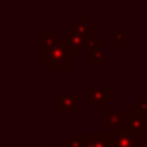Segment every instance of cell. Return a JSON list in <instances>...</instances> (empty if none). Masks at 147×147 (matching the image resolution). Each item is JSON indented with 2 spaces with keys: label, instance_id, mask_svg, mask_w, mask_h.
<instances>
[{
  "label": "cell",
  "instance_id": "obj_1",
  "mask_svg": "<svg viewBox=\"0 0 147 147\" xmlns=\"http://www.w3.org/2000/svg\"><path fill=\"white\" fill-rule=\"evenodd\" d=\"M71 52L62 38H57V42L52 47L40 45L38 49V61L47 64L50 71H69L71 69Z\"/></svg>",
  "mask_w": 147,
  "mask_h": 147
},
{
  "label": "cell",
  "instance_id": "obj_2",
  "mask_svg": "<svg viewBox=\"0 0 147 147\" xmlns=\"http://www.w3.org/2000/svg\"><path fill=\"white\" fill-rule=\"evenodd\" d=\"M111 147H142V133L133 131L126 126L109 131Z\"/></svg>",
  "mask_w": 147,
  "mask_h": 147
},
{
  "label": "cell",
  "instance_id": "obj_3",
  "mask_svg": "<svg viewBox=\"0 0 147 147\" xmlns=\"http://www.w3.org/2000/svg\"><path fill=\"white\" fill-rule=\"evenodd\" d=\"M85 100L94 106L95 111H102L111 100V88L106 85H92L85 88Z\"/></svg>",
  "mask_w": 147,
  "mask_h": 147
},
{
  "label": "cell",
  "instance_id": "obj_4",
  "mask_svg": "<svg viewBox=\"0 0 147 147\" xmlns=\"http://www.w3.org/2000/svg\"><path fill=\"white\" fill-rule=\"evenodd\" d=\"M128 111L126 109H106L102 111V125L109 126L111 130H118L126 126Z\"/></svg>",
  "mask_w": 147,
  "mask_h": 147
},
{
  "label": "cell",
  "instance_id": "obj_5",
  "mask_svg": "<svg viewBox=\"0 0 147 147\" xmlns=\"http://www.w3.org/2000/svg\"><path fill=\"white\" fill-rule=\"evenodd\" d=\"M69 30L75 31V33H78L80 36H83V38H85V43H87L88 40H94V38H95V36H94V33H95V24L90 23L88 18L83 16V14L78 16L76 21H73V23L69 24Z\"/></svg>",
  "mask_w": 147,
  "mask_h": 147
},
{
  "label": "cell",
  "instance_id": "obj_6",
  "mask_svg": "<svg viewBox=\"0 0 147 147\" xmlns=\"http://www.w3.org/2000/svg\"><path fill=\"white\" fill-rule=\"evenodd\" d=\"M102 45H104V42L100 38H94V40H88L85 43V61L88 64H97L104 59Z\"/></svg>",
  "mask_w": 147,
  "mask_h": 147
},
{
  "label": "cell",
  "instance_id": "obj_7",
  "mask_svg": "<svg viewBox=\"0 0 147 147\" xmlns=\"http://www.w3.org/2000/svg\"><path fill=\"white\" fill-rule=\"evenodd\" d=\"M126 128H130L133 131H138L142 135L147 133V113L130 109L128 118H126Z\"/></svg>",
  "mask_w": 147,
  "mask_h": 147
},
{
  "label": "cell",
  "instance_id": "obj_8",
  "mask_svg": "<svg viewBox=\"0 0 147 147\" xmlns=\"http://www.w3.org/2000/svg\"><path fill=\"white\" fill-rule=\"evenodd\" d=\"M80 99V94H57L54 95V107L59 111H73L78 107Z\"/></svg>",
  "mask_w": 147,
  "mask_h": 147
},
{
  "label": "cell",
  "instance_id": "obj_9",
  "mask_svg": "<svg viewBox=\"0 0 147 147\" xmlns=\"http://www.w3.org/2000/svg\"><path fill=\"white\" fill-rule=\"evenodd\" d=\"M61 38L64 40V43L67 45V49H69V52H71L73 55H76V54L82 50V47L85 45V38L80 36V35L75 33V31H71V30H64Z\"/></svg>",
  "mask_w": 147,
  "mask_h": 147
},
{
  "label": "cell",
  "instance_id": "obj_10",
  "mask_svg": "<svg viewBox=\"0 0 147 147\" xmlns=\"http://www.w3.org/2000/svg\"><path fill=\"white\" fill-rule=\"evenodd\" d=\"M62 147H90L88 133H71L69 138L62 142Z\"/></svg>",
  "mask_w": 147,
  "mask_h": 147
},
{
  "label": "cell",
  "instance_id": "obj_11",
  "mask_svg": "<svg viewBox=\"0 0 147 147\" xmlns=\"http://www.w3.org/2000/svg\"><path fill=\"white\" fill-rule=\"evenodd\" d=\"M90 147H111L109 133H88Z\"/></svg>",
  "mask_w": 147,
  "mask_h": 147
},
{
  "label": "cell",
  "instance_id": "obj_12",
  "mask_svg": "<svg viewBox=\"0 0 147 147\" xmlns=\"http://www.w3.org/2000/svg\"><path fill=\"white\" fill-rule=\"evenodd\" d=\"M126 31H123V30H114L113 33H111V40H109V43H111V47H125L126 45Z\"/></svg>",
  "mask_w": 147,
  "mask_h": 147
},
{
  "label": "cell",
  "instance_id": "obj_13",
  "mask_svg": "<svg viewBox=\"0 0 147 147\" xmlns=\"http://www.w3.org/2000/svg\"><path fill=\"white\" fill-rule=\"evenodd\" d=\"M38 36H40V42H42L43 47H52L57 42V36H55L54 31H40Z\"/></svg>",
  "mask_w": 147,
  "mask_h": 147
},
{
  "label": "cell",
  "instance_id": "obj_14",
  "mask_svg": "<svg viewBox=\"0 0 147 147\" xmlns=\"http://www.w3.org/2000/svg\"><path fill=\"white\" fill-rule=\"evenodd\" d=\"M133 109L135 111H142V113H147V94L140 95L138 100L133 102Z\"/></svg>",
  "mask_w": 147,
  "mask_h": 147
},
{
  "label": "cell",
  "instance_id": "obj_15",
  "mask_svg": "<svg viewBox=\"0 0 147 147\" xmlns=\"http://www.w3.org/2000/svg\"><path fill=\"white\" fill-rule=\"evenodd\" d=\"M31 147H55V142H54V140H47V142L33 140V142H31Z\"/></svg>",
  "mask_w": 147,
  "mask_h": 147
}]
</instances>
